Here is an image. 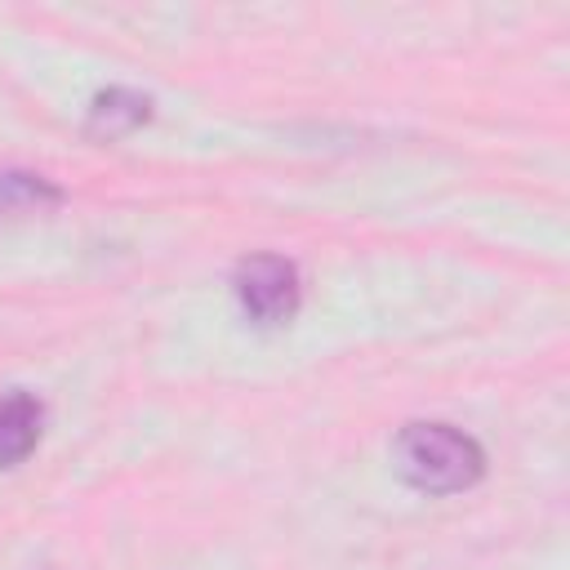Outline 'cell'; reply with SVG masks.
Segmentation results:
<instances>
[{
  "instance_id": "cell-2",
  "label": "cell",
  "mask_w": 570,
  "mask_h": 570,
  "mask_svg": "<svg viewBox=\"0 0 570 570\" xmlns=\"http://www.w3.org/2000/svg\"><path fill=\"white\" fill-rule=\"evenodd\" d=\"M232 289H236V303L245 307V316L258 321V325H285V321H294V312L303 303L298 267L281 254L240 258L236 276H232Z\"/></svg>"
},
{
  "instance_id": "cell-3",
  "label": "cell",
  "mask_w": 570,
  "mask_h": 570,
  "mask_svg": "<svg viewBox=\"0 0 570 570\" xmlns=\"http://www.w3.org/2000/svg\"><path fill=\"white\" fill-rule=\"evenodd\" d=\"M147 120H151V98L138 94V89L116 85V89H102V94L94 98V107H89V116H85V134L111 142V138L134 134V129L147 125Z\"/></svg>"
},
{
  "instance_id": "cell-5",
  "label": "cell",
  "mask_w": 570,
  "mask_h": 570,
  "mask_svg": "<svg viewBox=\"0 0 570 570\" xmlns=\"http://www.w3.org/2000/svg\"><path fill=\"white\" fill-rule=\"evenodd\" d=\"M58 205H62V191L45 174L0 169V223L27 218V214H45V209H58Z\"/></svg>"
},
{
  "instance_id": "cell-4",
  "label": "cell",
  "mask_w": 570,
  "mask_h": 570,
  "mask_svg": "<svg viewBox=\"0 0 570 570\" xmlns=\"http://www.w3.org/2000/svg\"><path fill=\"white\" fill-rule=\"evenodd\" d=\"M45 410L31 392H0V468L22 463L40 441Z\"/></svg>"
},
{
  "instance_id": "cell-1",
  "label": "cell",
  "mask_w": 570,
  "mask_h": 570,
  "mask_svg": "<svg viewBox=\"0 0 570 570\" xmlns=\"http://www.w3.org/2000/svg\"><path fill=\"white\" fill-rule=\"evenodd\" d=\"M396 468L414 490L459 494L485 476V450L450 423H405L396 432Z\"/></svg>"
}]
</instances>
